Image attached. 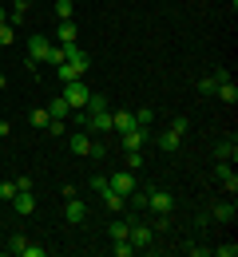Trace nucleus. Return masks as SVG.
<instances>
[{
  "mask_svg": "<svg viewBox=\"0 0 238 257\" xmlns=\"http://www.w3.org/2000/svg\"><path fill=\"white\" fill-rule=\"evenodd\" d=\"M92 135H71V155H92Z\"/></svg>",
  "mask_w": 238,
  "mask_h": 257,
  "instance_id": "15",
  "label": "nucleus"
},
{
  "mask_svg": "<svg viewBox=\"0 0 238 257\" xmlns=\"http://www.w3.org/2000/svg\"><path fill=\"white\" fill-rule=\"evenodd\" d=\"M143 166V155L139 151H127V170H139Z\"/></svg>",
  "mask_w": 238,
  "mask_h": 257,
  "instance_id": "30",
  "label": "nucleus"
},
{
  "mask_svg": "<svg viewBox=\"0 0 238 257\" xmlns=\"http://www.w3.org/2000/svg\"><path fill=\"white\" fill-rule=\"evenodd\" d=\"M179 143H183V135H175V131H163V135H159V147H163V151H179Z\"/></svg>",
  "mask_w": 238,
  "mask_h": 257,
  "instance_id": "18",
  "label": "nucleus"
},
{
  "mask_svg": "<svg viewBox=\"0 0 238 257\" xmlns=\"http://www.w3.org/2000/svg\"><path fill=\"white\" fill-rule=\"evenodd\" d=\"M214 253H218V257H238V245H234V241H226V245H218Z\"/></svg>",
  "mask_w": 238,
  "mask_h": 257,
  "instance_id": "29",
  "label": "nucleus"
},
{
  "mask_svg": "<svg viewBox=\"0 0 238 257\" xmlns=\"http://www.w3.org/2000/svg\"><path fill=\"white\" fill-rule=\"evenodd\" d=\"M8 131H12V127H8V119L0 115V139H8Z\"/></svg>",
  "mask_w": 238,
  "mask_h": 257,
  "instance_id": "37",
  "label": "nucleus"
},
{
  "mask_svg": "<svg viewBox=\"0 0 238 257\" xmlns=\"http://www.w3.org/2000/svg\"><path fill=\"white\" fill-rule=\"evenodd\" d=\"M12 40H16V32H12V24L4 20V24H0V48H8Z\"/></svg>",
  "mask_w": 238,
  "mask_h": 257,
  "instance_id": "27",
  "label": "nucleus"
},
{
  "mask_svg": "<svg viewBox=\"0 0 238 257\" xmlns=\"http://www.w3.org/2000/svg\"><path fill=\"white\" fill-rule=\"evenodd\" d=\"M48 48H52V40L44 32L28 36V64H40V60H48Z\"/></svg>",
  "mask_w": 238,
  "mask_h": 257,
  "instance_id": "4",
  "label": "nucleus"
},
{
  "mask_svg": "<svg viewBox=\"0 0 238 257\" xmlns=\"http://www.w3.org/2000/svg\"><path fill=\"white\" fill-rule=\"evenodd\" d=\"M64 131H68L64 119H52V123H48V135H64Z\"/></svg>",
  "mask_w": 238,
  "mask_h": 257,
  "instance_id": "32",
  "label": "nucleus"
},
{
  "mask_svg": "<svg viewBox=\"0 0 238 257\" xmlns=\"http://www.w3.org/2000/svg\"><path fill=\"white\" fill-rule=\"evenodd\" d=\"M88 67H92L88 52H80V48L71 44L68 56H64V64H56V75H60L64 83H71V79H84V75H88Z\"/></svg>",
  "mask_w": 238,
  "mask_h": 257,
  "instance_id": "1",
  "label": "nucleus"
},
{
  "mask_svg": "<svg viewBox=\"0 0 238 257\" xmlns=\"http://www.w3.org/2000/svg\"><path fill=\"white\" fill-rule=\"evenodd\" d=\"M88 127L92 131H111V111H92V115H88Z\"/></svg>",
  "mask_w": 238,
  "mask_h": 257,
  "instance_id": "11",
  "label": "nucleus"
},
{
  "mask_svg": "<svg viewBox=\"0 0 238 257\" xmlns=\"http://www.w3.org/2000/svg\"><path fill=\"white\" fill-rule=\"evenodd\" d=\"M75 20H60V28H56V44H64V48H71L75 44Z\"/></svg>",
  "mask_w": 238,
  "mask_h": 257,
  "instance_id": "10",
  "label": "nucleus"
},
{
  "mask_svg": "<svg viewBox=\"0 0 238 257\" xmlns=\"http://www.w3.org/2000/svg\"><path fill=\"white\" fill-rule=\"evenodd\" d=\"M127 241H131L135 249H147V245L155 241V229H151V225H143V222H135V218H131V229H127Z\"/></svg>",
  "mask_w": 238,
  "mask_h": 257,
  "instance_id": "2",
  "label": "nucleus"
},
{
  "mask_svg": "<svg viewBox=\"0 0 238 257\" xmlns=\"http://www.w3.org/2000/svg\"><path fill=\"white\" fill-rule=\"evenodd\" d=\"M56 16H60V20H71V0H56Z\"/></svg>",
  "mask_w": 238,
  "mask_h": 257,
  "instance_id": "28",
  "label": "nucleus"
},
{
  "mask_svg": "<svg viewBox=\"0 0 238 257\" xmlns=\"http://www.w3.org/2000/svg\"><path fill=\"white\" fill-rule=\"evenodd\" d=\"M92 190H96V194L107 190V178H103V174H96V178H92Z\"/></svg>",
  "mask_w": 238,
  "mask_h": 257,
  "instance_id": "36",
  "label": "nucleus"
},
{
  "mask_svg": "<svg viewBox=\"0 0 238 257\" xmlns=\"http://www.w3.org/2000/svg\"><path fill=\"white\" fill-rule=\"evenodd\" d=\"M214 95L222 99V103H234V99H238V87H234V79H218V87H214Z\"/></svg>",
  "mask_w": 238,
  "mask_h": 257,
  "instance_id": "13",
  "label": "nucleus"
},
{
  "mask_svg": "<svg viewBox=\"0 0 238 257\" xmlns=\"http://www.w3.org/2000/svg\"><path fill=\"white\" fill-rule=\"evenodd\" d=\"M127 229H131V218H123V222H111V241L127 237Z\"/></svg>",
  "mask_w": 238,
  "mask_h": 257,
  "instance_id": "22",
  "label": "nucleus"
},
{
  "mask_svg": "<svg viewBox=\"0 0 238 257\" xmlns=\"http://www.w3.org/2000/svg\"><path fill=\"white\" fill-rule=\"evenodd\" d=\"M131 127H135V115H127V111H115V115H111V131L123 135V131H131Z\"/></svg>",
  "mask_w": 238,
  "mask_h": 257,
  "instance_id": "14",
  "label": "nucleus"
},
{
  "mask_svg": "<svg viewBox=\"0 0 238 257\" xmlns=\"http://www.w3.org/2000/svg\"><path fill=\"white\" fill-rule=\"evenodd\" d=\"M4 20H8V12H4V8H0V24H4Z\"/></svg>",
  "mask_w": 238,
  "mask_h": 257,
  "instance_id": "39",
  "label": "nucleus"
},
{
  "mask_svg": "<svg viewBox=\"0 0 238 257\" xmlns=\"http://www.w3.org/2000/svg\"><path fill=\"white\" fill-rule=\"evenodd\" d=\"M214 87H218V75H206V79H199V95H214Z\"/></svg>",
  "mask_w": 238,
  "mask_h": 257,
  "instance_id": "25",
  "label": "nucleus"
},
{
  "mask_svg": "<svg viewBox=\"0 0 238 257\" xmlns=\"http://www.w3.org/2000/svg\"><path fill=\"white\" fill-rule=\"evenodd\" d=\"M12 210L28 218V214L36 210V194H32V190H16V194H12Z\"/></svg>",
  "mask_w": 238,
  "mask_h": 257,
  "instance_id": "7",
  "label": "nucleus"
},
{
  "mask_svg": "<svg viewBox=\"0 0 238 257\" xmlns=\"http://www.w3.org/2000/svg\"><path fill=\"white\" fill-rule=\"evenodd\" d=\"M84 111H88V115H92V111H107V95H96V91H92L88 103H84Z\"/></svg>",
  "mask_w": 238,
  "mask_h": 257,
  "instance_id": "20",
  "label": "nucleus"
},
{
  "mask_svg": "<svg viewBox=\"0 0 238 257\" xmlns=\"http://www.w3.org/2000/svg\"><path fill=\"white\" fill-rule=\"evenodd\" d=\"M28 119H32V127H44V131H48V123H52V115H48V107H40V111H32Z\"/></svg>",
  "mask_w": 238,
  "mask_h": 257,
  "instance_id": "21",
  "label": "nucleus"
},
{
  "mask_svg": "<svg viewBox=\"0 0 238 257\" xmlns=\"http://www.w3.org/2000/svg\"><path fill=\"white\" fill-rule=\"evenodd\" d=\"M20 257H44V249H40V245H32V241H28V245H24V253Z\"/></svg>",
  "mask_w": 238,
  "mask_h": 257,
  "instance_id": "35",
  "label": "nucleus"
},
{
  "mask_svg": "<svg viewBox=\"0 0 238 257\" xmlns=\"http://www.w3.org/2000/svg\"><path fill=\"white\" fill-rule=\"evenodd\" d=\"M111 253H115V257H131V253H135V245H131V241H127V237H119V241H115V249H111Z\"/></svg>",
  "mask_w": 238,
  "mask_h": 257,
  "instance_id": "26",
  "label": "nucleus"
},
{
  "mask_svg": "<svg viewBox=\"0 0 238 257\" xmlns=\"http://www.w3.org/2000/svg\"><path fill=\"white\" fill-rule=\"evenodd\" d=\"M24 245H28L24 233H12V237H8V253H24Z\"/></svg>",
  "mask_w": 238,
  "mask_h": 257,
  "instance_id": "24",
  "label": "nucleus"
},
{
  "mask_svg": "<svg viewBox=\"0 0 238 257\" xmlns=\"http://www.w3.org/2000/svg\"><path fill=\"white\" fill-rule=\"evenodd\" d=\"M88 95H92V87H88L84 79L64 83V99H68V107H84V103H88Z\"/></svg>",
  "mask_w": 238,
  "mask_h": 257,
  "instance_id": "3",
  "label": "nucleus"
},
{
  "mask_svg": "<svg viewBox=\"0 0 238 257\" xmlns=\"http://www.w3.org/2000/svg\"><path fill=\"white\" fill-rule=\"evenodd\" d=\"M218 178H222V182H226V190H230V194L238 190V178H234V170H230V166H226V162H218Z\"/></svg>",
  "mask_w": 238,
  "mask_h": 257,
  "instance_id": "19",
  "label": "nucleus"
},
{
  "mask_svg": "<svg viewBox=\"0 0 238 257\" xmlns=\"http://www.w3.org/2000/svg\"><path fill=\"white\" fill-rule=\"evenodd\" d=\"M64 56H68L64 44H52V48H48V64H64Z\"/></svg>",
  "mask_w": 238,
  "mask_h": 257,
  "instance_id": "23",
  "label": "nucleus"
},
{
  "mask_svg": "<svg viewBox=\"0 0 238 257\" xmlns=\"http://www.w3.org/2000/svg\"><path fill=\"white\" fill-rule=\"evenodd\" d=\"M100 198H103V206H107L111 214H119V210H123V202H127L123 194H115V190H111V186H107V190H100Z\"/></svg>",
  "mask_w": 238,
  "mask_h": 257,
  "instance_id": "12",
  "label": "nucleus"
},
{
  "mask_svg": "<svg viewBox=\"0 0 238 257\" xmlns=\"http://www.w3.org/2000/svg\"><path fill=\"white\" fill-rule=\"evenodd\" d=\"M143 143H147V131L143 127L123 131V151H143Z\"/></svg>",
  "mask_w": 238,
  "mask_h": 257,
  "instance_id": "9",
  "label": "nucleus"
},
{
  "mask_svg": "<svg viewBox=\"0 0 238 257\" xmlns=\"http://www.w3.org/2000/svg\"><path fill=\"white\" fill-rule=\"evenodd\" d=\"M12 194H16V182H0V198L4 202H12Z\"/></svg>",
  "mask_w": 238,
  "mask_h": 257,
  "instance_id": "31",
  "label": "nucleus"
},
{
  "mask_svg": "<svg viewBox=\"0 0 238 257\" xmlns=\"http://www.w3.org/2000/svg\"><path fill=\"white\" fill-rule=\"evenodd\" d=\"M147 206L155 210V214H171V206H175V198L167 190H147Z\"/></svg>",
  "mask_w": 238,
  "mask_h": 257,
  "instance_id": "6",
  "label": "nucleus"
},
{
  "mask_svg": "<svg viewBox=\"0 0 238 257\" xmlns=\"http://www.w3.org/2000/svg\"><path fill=\"white\" fill-rule=\"evenodd\" d=\"M187 127H191V123H187V119H183V115H179V119H175V123H171V131H175V135H187Z\"/></svg>",
  "mask_w": 238,
  "mask_h": 257,
  "instance_id": "34",
  "label": "nucleus"
},
{
  "mask_svg": "<svg viewBox=\"0 0 238 257\" xmlns=\"http://www.w3.org/2000/svg\"><path fill=\"white\" fill-rule=\"evenodd\" d=\"M12 8H24L28 12V0H12Z\"/></svg>",
  "mask_w": 238,
  "mask_h": 257,
  "instance_id": "38",
  "label": "nucleus"
},
{
  "mask_svg": "<svg viewBox=\"0 0 238 257\" xmlns=\"http://www.w3.org/2000/svg\"><path fill=\"white\" fill-rule=\"evenodd\" d=\"M68 111H71V107H68V99H64V95L48 103V115H52V119H64V123H68Z\"/></svg>",
  "mask_w": 238,
  "mask_h": 257,
  "instance_id": "16",
  "label": "nucleus"
},
{
  "mask_svg": "<svg viewBox=\"0 0 238 257\" xmlns=\"http://www.w3.org/2000/svg\"><path fill=\"white\" fill-rule=\"evenodd\" d=\"M151 119H155V115H151V107H143V111H139V115H135V123H139V127H147Z\"/></svg>",
  "mask_w": 238,
  "mask_h": 257,
  "instance_id": "33",
  "label": "nucleus"
},
{
  "mask_svg": "<svg viewBox=\"0 0 238 257\" xmlns=\"http://www.w3.org/2000/svg\"><path fill=\"white\" fill-rule=\"evenodd\" d=\"M64 202H68V206H64V214H68V222H71V225L88 218V206H84V202H80L75 194H71V198H64Z\"/></svg>",
  "mask_w": 238,
  "mask_h": 257,
  "instance_id": "8",
  "label": "nucleus"
},
{
  "mask_svg": "<svg viewBox=\"0 0 238 257\" xmlns=\"http://www.w3.org/2000/svg\"><path fill=\"white\" fill-rule=\"evenodd\" d=\"M234 202H218V206H214V222H234Z\"/></svg>",
  "mask_w": 238,
  "mask_h": 257,
  "instance_id": "17",
  "label": "nucleus"
},
{
  "mask_svg": "<svg viewBox=\"0 0 238 257\" xmlns=\"http://www.w3.org/2000/svg\"><path fill=\"white\" fill-rule=\"evenodd\" d=\"M107 186H111L115 194H123V198H127V194L135 190V170H119V174H111V178H107Z\"/></svg>",
  "mask_w": 238,
  "mask_h": 257,
  "instance_id": "5",
  "label": "nucleus"
}]
</instances>
